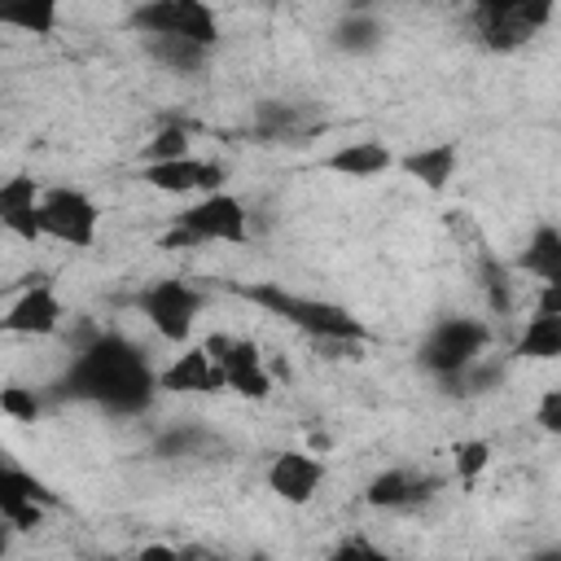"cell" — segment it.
Wrapping results in <instances>:
<instances>
[{
	"label": "cell",
	"instance_id": "7402d4cb",
	"mask_svg": "<svg viewBox=\"0 0 561 561\" xmlns=\"http://www.w3.org/2000/svg\"><path fill=\"white\" fill-rule=\"evenodd\" d=\"M513 351L522 359H557L561 355V311H535Z\"/></svg>",
	"mask_w": 561,
	"mask_h": 561
},
{
	"label": "cell",
	"instance_id": "9c48e42d",
	"mask_svg": "<svg viewBox=\"0 0 561 561\" xmlns=\"http://www.w3.org/2000/svg\"><path fill=\"white\" fill-rule=\"evenodd\" d=\"M202 346L219 359V368H224V390H237V394H245V399H267V394H272L276 377H272L263 351H259L250 337L210 333Z\"/></svg>",
	"mask_w": 561,
	"mask_h": 561
},
{
	"label": "cell",
	"instance_id": "484cf974",
	"mask_svg": "<svg viewBox=\"0 0 561 561\" xmlns=\"http://www.w3.org/2000/svg\"><path fill=\"white\" fill-rule=\"evenodd\" d=\"M0 412L9 416V421H39V412H44V403H39V394L31 390V386H18V381H9V386H0Z\"/></svg>",
	"mask_w": 561,
	"mask_h": 561
},
{
	"label": "cell",
	"instance_id": "f546056e",
	"mask_svg": "<svg viewBox=\"0 0 561 561\" xmlns=\"http://www.w3.org/2000/svg\"><path fill=\"white\" fill-rule=\"evenodd\" d=\"M9 543H13V526H9L4 517H0V557L9 552Z\"/></svg>",
	"mask_w": 561,
	"mask_h": 561
},
{
	"label": "cell",
	"instance_id": "30bf717a",
	"mask_svg": "<svg viewBox=\"0 0 561 561\" xmlns=\"http://www.w3.org/2000/svg\"><path fill=\"white\" fill-rule=\"evenodd\" d=\"M66 320V307H61V294L48 276H35L0 316V333L4 337H53Z\"/></svg>",
	"mask_w": 561,
	"mask_h": 561
},
{
	"label": "cell",
	"instance_id": "2e32d148",
	"mask_svg": "<svg viewBox=\"0 0 561 561\" xmlns=\"http://www.w3.org/2000/svg\"><path fill=\"white\" fill-rule=\"evenodd\" d=\"M434 486H438V482H434L430 473H416V469H381V473L368 482L364 500H368L373 508L403 513V508L425 504V500L434 495Z\"/></svg>",
	"mask_w": 561,
	"mask_h": 561
},
{
	"label": "cell",
	"instance_id": "3957f363",
	"mask_svg": "<svg viewBox=\"0 0 561 561\" xmlns=\"http://www.w3.org/2000/svg\"><path fill=\"white\" fill-rule=\"evenodd\" d=\"M245 237H250L245 202L232 197L228 188H215V193H197V202H188L184 210H175V219H171V228L162 232L158 245H167V250L245 245Z\"/></svg>",
	"mask_w": 561,
	"mask_h": 561
},
{
	"label": "cell",
	"instance_id": "6da1fadb",
	"mask_svg": "<svg viewBox=\"0 0 561 561\" xmlns=\"http://www.w3.org/2000/svg\"><path fill=\"white\" fill-rule=\"evenodd\" d=\"M61 394L83 399L110 416H140L153 408L158 390V368L145 359L136 342L123 333H88V342L75 351Z\"/></svg>",
	"mask_w": 561,
	"mask_h": 561
},
{
	"label": "cell",
	"instance_id": "ba28073f",
	"mask_svg": "<svg viewBox=\"0 0 561 561\" xmlns=\"http://www.w3.org/2000/svg\"><path fill=\"white\" fill-rule=\"evenodd\" d=\"M39 232L70 250H88L101 232V206L75 184H53L39 193Z\"/></svg>",
	"mask_w": 561,
	"mask_h": 561
},
{
	"label": "cell",
	"instance_id": "d4e9b609",
	"mask_svg": "<svg viewBox=\"0 0 561 561\" xmlns=\"http://www.w3.org/2000/svg\"><path fill=\"white\" fill-rule=\"evenodd\" d=\"M184 153H193L188 131H184L180 123H167V127L140 149V162H162V158H184Z\"/></svg>",
	"mask_w": 561,
	"mask_h": 561
},
{
	"label": "cell",
	"instance_id": "277c9868",
	"mask_svg": "<svg viewBox=\"0 0 561 561\" xmlns=\"http://www.w3.org/2000/svg\"><path fill=\"white\" fill-rule=\"evenodd\" d=\"M491 346V324L478 316H443L421 337V364L438 381H456L469 364H478Z\"/></svg>",
	"mask_w": 561,
	"mask_h": 561
},
{
	"label": "cell",
	"instance_id": "44dd1931",
	"mask_svg": "<svg viewBox=\"0 0 561 561\" xmlns=\"http://www.w3.org/2000/svg\"><path fill=\"white\" fill-rule=\"evenodd\" d=\"M517 272L535 276V280H561V232L557 224H539L526 241V250L517 254Z\"/></svg>",
	"mask_w": 561,
	"mask_h": 561
},
{
	"label": "cell",
	"instance_id": "8992f818",
	"mask_svg": "<svg viewBox=\"0 0 561 561\" xmlns=\"http://www.w3.org/2000/svg\"><path fill=\"white\" fill-rule=\"evenodd\" d=\"M202 307H206V294L197 285H188L184 276H162V280H153L136 294V311L171 346H184L193 337Z\"/></svg>",
	"mask_w": 561,
	"mask_h": 561
},
{
	"label": "cell",
	"instance_id": "603a6c76",
	"mask_svg": "<svg viewBox=\"0 0 561 561\" xmlns=\"http://www.w3.org/2000/svg\"><path fill=\"white\" fill-rule=\"evenodd\" d=\"M298 127H302L298 105L263 101V105H259V114H254V131H259V136H267V140H289V136H298Z\"/></svg>",
	"mask_w": 561,
	"mask_h": 561
},
{
	"label": "cell",
	"instance_id": "d6986e66",
	"mask_svg": "<svg viewBox=\"0 0 561 561\" xmlns=\"http://www.w3.org/2000/svg\"><path fill=\"white\" fill-rule=\"evenodd\" d=\"M140 48H145V57L153 61V66H162V70H171V75H202L206 70V61H210V53L215 48H206V44H193V39H175V35H140Z\"/></svg>",
	"mask_w": 561,
	"mask_h": 561
},
{
	"label": "cell",
	"instance_id": "4316f807",
	"mask_svg": "<svg viewBox=\"0 0 561 561\" xmlns=\"http://www.w3.org/2000/svg\"><path fill=\"white\" fill-rule=\"evenodd\" d=\"M486 465H491V443H486V438H469V443L456 447V478H460L465 486H473Z\"/></svg>",
	"mask_w": 561,
	"mask_h": 561
},
{
	"label": "cell",
	"instance_id": "83f0119b",
	"mask_svg": "<svg viewBox=\"0 0 561 561\" xmlns=\"http://www.w3.org/2000/svg\"><path fill=\"white\" fill-rule=\"evenodd\" d=\"M535 421L543 434H561V386H548L539 408H535Z\"/></svg>",
	"mask_w": 561,
	"mask_h": 561
},
{
	"label": "cell",
	"instance_id": "4fadbf2b",
	"mask_svg": "<svg viewBox=\"0 0 561 561\" xmlns=\"http://www.w3.org/2000/svg\"><path fill=\"white\" fill-rule=\"evenodd\" d=\"M48 504H53V491L35 473L0 460V517L13 530H35L44 522V508Z\"/></svg>",
	"mask_w": 561,
	"mask_h": 561
},
{
	"label": "cell",
	"instance_id": "7c38bea8",
	"mask_svg": "<svg viewBox=\"0 0 561 561\" xmlns=\"http://www.w3.org/2000/svg\"><path fill=\"white\" fill-rule=\"evenodd\" d=\"M320 486H324V456L320 451L285 447L280 456H272V465H267V491L276 500L307 504V500H316Z\"/></svg>",
	"mask_w": 561,
	"mask_h": 561
},
{
	"label": "cell",
	"instance_id": "e0dca14e",
	"mask_svg": "<svg viewBox=\"0 0 561 561\" xmlns=\"http://www.w3.org/2000/svg\"><path fill=\"white\" fill-rule=\"evenodd\" d=\"M394 167H399L403 175H412L421 188L443 193V188L456 180V171H460V145H456V140H434V145H421V149L394 158Z\"/></svg>",
	"mask_w": 561,
	"mask_h": 561
},
{
	"label": "cell",
	"instance_id": "9a60e30c",
	"mask_svg": "<svg viewBox=\"0 0 561 561\" xmlns=\"http://www.w3.org/2000/svg\"><path fill=\"white\" fill-rule=\"evenodd\" d=\"M158 390H167V394H219L224 368L202 342L197 346L184 342V351H175V359L158 368Z\"/></svg>",
	"mask_w": 561,
	"mask_h": 561
},
{
	"label": "cell",
	"instance_id": "f1b7e54d",
	"mask_svg": "<svg viewBox=\"0 0 561 561\" xmlns=\"http://www.w3.org/2000/svg\"><path fill=\"white\" fill-rule=\"evenodd\" d=\"M333 557H381V548L368 543V539H359V535H351V539H342V543L333 548Z\"/></svg>",
	"mask_w": 561,
	"mask_h": 561
},
{
	"label": "cell",
	"instance_id": "52a82bcc",
	"mask_svg": "<svg viewBox=\"0 0 561 561\" xmlns=\"http://www.w3.org/2000/svg\"><path fill=\"white\" fill-rule=\"evenodd\" d=\"M136 35H175L215 48L219 44V13L210 0H140L131 9Z\"/></svg>",
	"mask_w": 561,
	"mask_h": 561
},
{
	"label": "cell",
	"instance_id": "ac0fdd59",
	"mask_svg": "<svg viewBox=\"0 0 561 561\" xmlns=\"http://www.w3.org/2000/svg\"><path fill=\"white\" fill-rule=\"evenodd\" d=\"M320 167L333 175H346V180H377L394 167V149L386 140H346L333 153H324Z\"/></svg>",
	"mask_w": 561,
	"mask_h": 561
},
{
	"label": "cell",
	"instance_id": "4dcf8cb0",
	"mask_svg": "<svg viewBox=\"0 0 561 561\" xmlns=\"http://www.w3.org/2000/svg\"><path fill=\"white\" fill-rule=\"evenodd\" d=\"M263 4H285V0H263Z\"/></svg>",
	"mask_w": 561,
	"mask_h": 561
},
{
	"label": "cell",
	"instance_id": "ffe728a7",
	"mask_svg": "<svg viewBox=\"0 0 561 561\" xmlns=\"http://www.w3.org/2000/svg\"><path fill=\"white\" fill-rule=\"evenodd\" d=\"M61 22V0H0V26L48 39Z\"/></svg>",
	"mask_w": 561,
	"mask_h": 561
},
{
	"label": "cell",
	"instance_id": "8fae6325",
	"mask_svg": "<svg viewBox=\"0 0 561 561\" xmlns=\"http://www.w3.org/2000/svg\"><path fill=\"white\" fill-rule=\"evenodd\" d=\"M140 184H149L153 193H167V197H197V193H215L224 188L228 171L224 162H206V158H162V162H140Z\"/></svg>",
	"mask_w": 561,
	"mask_h": 561
},
{
	"label": "cell",
	"instance_id": "7a4b0ae2",
	"mask_svg": "<svg viewBox=\"0 0 561 561\" xmlns=\"http://www.w3.org/2000/svg\"><path fill=\"white\" fill-rule=\"evenodd\" d=\"M245 302L263 307L267 316L294 324L298 333L316 337L320 346H333V351H355L359 342H368V329L359 316H351L342 302H329V298H311V294H294L285 289L280 280H259V285H232Z\"/></svg>",
	"mask_w": 561,
	"mask_h": 561
},
{
	"label": "cell",
	"instance_id": "cb8c5ba5",
	"mask_svg": "<svg viewBox=\"0 0 561 561\" xmlns=\"http://www.w3.org/2000/svg\"><path fill=\"white\" fill-rule=\"evenodd\" d=\"M381 44V26H377V18H368V13H351L342 26H337V48H346V53H368V48H377Z\"/></svg>",
	"mask_w": 561,
	"mask_h": 561
},
{
	"label": "cell",
	"instance_id": "5bb4252c",
	"mask_svg": "<svg viewBox=\"0 0 561 561\" xmlns=\"http://www.w3.org/2000/svg\"><path fill=\"white\" fill-rule=\"evenodd\" d=\"M39 180L31 171H13L0 180V228L9 237H18L22 245L44 241L39 232Z\"/></svg>",
	"mask_w": 561,
	"mask_h": 561
},
{
	"label": "cell",
	"instance_id": "5b68a950",
	"mask_svg": "<svg viewBox=\"0 0 561 561\" xmlns=\"http://www.w3.org/2000/svg\"><path fill=\"white\" fill-rule=\"evenodd\" d=\"M557 13V0H473V31L486 48L513 53L530 44L539 31H548Z\"/></svg>",
	"mask_w": 561,
	"mask_h": 561
}]
</instances>
